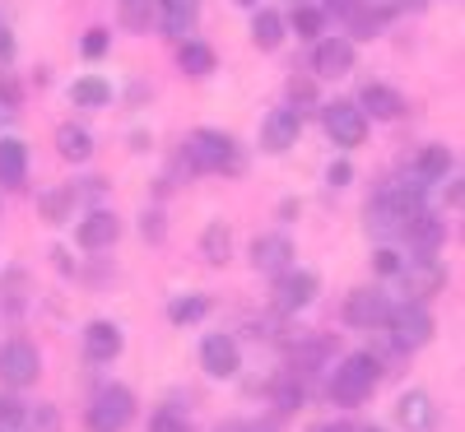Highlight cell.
Instances as JSON below:
<instances>
[{
  "label": "cell",
  "instance_id": "cell-32",
  "mask_svg": "<svg viewBox=\"0 0 465 432\" xmlns=\"http://www.w3.org/2000/svg\"><path fill=\"white\" fill-rule=\"evenodd\" d=\"M275 405H280V409H298V405H302V386H298V381H284V386L275 390Z\"/></svg>",
  "mask_w": 465,
  "mask_h": 432
},
{
  "label": "cell",
  "instance_id": "cell-10",
  "mask_svg": "<svg viewBox=\"0 0 465 432\" xmlns=\"http://www.w3.org/2000/svg\"><path fill=\"white\" fill-rule=\"evenodd\" d=\"M201 368L210 377H232L242 368V353H238V339H228V335H210L201 344Z\"/></svg>",
  "mask_w": 465,
  "mask_h": 432
},
{
  "label": "cell",
  "instance_id": "cell-3",
  "mask_svg": "<svg viewBox=\"0 0 465 432\" xmlns=\"http://www.w3.org/2000/svg\"><path fill=\"white\" fill-rule=\"evenodd\" d=\"M131 418H135V396H131L126 386H107V390H98L94 405H89V414H84L89 432H122Z\"/></svg>",
  "mask_w": 465,
  "mask_h": 432
},
{
  "label": "cell",
  "instance_id": "cell-16",
  "mask_svg": "<svg viewBox=\"0 0 465 432\" xmlns=\"http://www.w3.org/2000/svg\"><path fill=\"white\" fill-rule=\"evenodd\" d=\"M401 107H405V98H401L396 89H386V84H368V89H363V98H359V112H363V116L372 112L377 122H396Z\"/></svg>",
  "mask_w": 465,
  "mask_h": 432
},
{
  "label": "cell",
  "instance_id": "cell-40",
  "mask_svg": "<svg viewBox=\"0 0 465 432\" xmlns=\"http://www.w3.org/2000/svg\"><path fill=\"white\" fill-rule=\"evenodd\" d=\"M307 432H354V427H344V423H317V427H307Z\"/></svg>",
  "mask_w": 465,
  "mask_h": 432
},
{
  "label": "cell",
  "instance_id": "cell-12",
  "mask_svg": "<svg viewBox=\"0 0 465 432\" xmlns=\"http://www.w3.org/2000/svg\"><path fill=\"white\" fill-rule=\"evenodd\" d=\"M289 256H293V247H289L284 232H265V238H256V242H252V265H256V270H265V274L289 270Z\"/></svg>",
  "mask_w": 465,
  "mask_h": 432
},
{
  "label": "cell",
  "instance_id": "cell-27",
  "mask_svg": "<svg viewBox=\"0 0 465 432\" xmlns=\"http://www.w3.org/2000/svg\"><path fill=\"white\" fill-rule=\"evenodd\" d=\"M182 70H191V74H210V70H214V52H210L205 43H186V47H182Z\"/></svg>",
  "mask_w": 465,
  "mask_h": 432
},
{
  "label": "cell",
  "instance_id": "cell-26",
  "mask_svg": "<svg viewBox=\"0 0 465 432\" xmlns=\"http://www.w3.org/2000/svg\"><path fill=\"white\" fill-rule=\"evenodd\" d=\"M205 311H210L205 298H177V302L168 307V317H173V326H191V321H201Z\"/></svg>",
  "mask_w": 465,
  "mask_h": 432
},
{
  "label": "cell",
  "instance_id": "cell-28",
  "mask_svg": "<svg viewBox=\"0 0 465 432\" xmlns=\"http://www.w3.org/2000/svg\"><path fill=\"white\" fill-rule=\"evenodd\" d=\"M70 205H74V191H52V195H43V214H47L52 223H61V219L70 214Z\"/></svg>",
  "mask_w": 465,
  "mask_h": 432
},
{
  "label": "cell",
  "instance_id": "cell-20",
  "mask_svg": "<svg viewBox=\"0 0 465 432\" xmlns=\"http://www.w3.org/2000/svg\"><path fill=\"white\" fill-rule=\"evenodd\" d=\"M252 43H256L261 52H275V47L284 43V19H280L275 10H261V15L252 19Z\"/></svg>",
  "mask_w": 465,
  "mask_h": 432
},
{
  "label": "cell",
  "instance_id": "cell-25",
  "mask_svg": "<svg viewBox=\"0 0 465 432\" xmlns=\"http://www.w3.org/2000/svg\"><path fill=\"white\" fill-rule=\"evenodd\" d=\"M322 24H326L322 10H312V5H293V33H298V37H307V43H312V37H322Z\"/></svg>",
  "mask_w": 465,
  "mask_h": 432
},
{
  "label": "cell",
  "instance_id": "cell-31",
  "mask_svg": "<svg viewBox=\"0 0 465 432\" xmlns=\"http://www.w3.org/2000/svg\"><path fill=\"white\" fill-rule=\"evenodd\" d=\"M349 24H354L359 37H372V33L381 28V15H372V10H354V15H349Z\"/></svg>",
  "mask_w": 465,
  "mask_h": 432
},
{
  "label": "cell",
  "instance_id": "cell-7",
  "mask_svg": "<svg viewBox=\"0 0 465 432\" xmlns=\"http://www.w3.org/2000/svg\"><path fill=\"white\" fill-rule=\"evenodd\" d=\"M386 317H391V302H386V293H377V289H359V293H349V302H344V321L359 326V330H372Z\"/></svg>",
  "mask_w": 465,
  "mask_h": 432
},
{
  "label": "cell",
  "instance_id": "cell-15",
  "mask_svg": "<svg viewBox=\"0 0 465 432\" xmlns=\"http://www.w3.org/2000/svg\"><path fill=\"white\" fill-rule=\"evenodd\" d=\"M405 238H410V247H414L419 256H433V251L442 247V238H447V223L433 219V214H414V219L405 223Z\"/></svg>",
  "mask_w": 465,
  "mask_h": 432
},
{
  "label": "cell",
  "instance_id": "cell-2",
  "mask_svg": "<svg viewBox=\"0 0 465 432\" xmlns=\"http://www.w3.org/2000/svg\"><path fill=\"white\" fill-rule=\"evenodd\" d=\"M186 163L196 172H232L238 168V144L223 131H196L186 140Z\"/></svg>",
  "mask_w": 465,
  "mask_h": 432
},
{
  "label": "cell",
  "instance_id": "cell-23",
  "mask_svg": "<svg viewBox=\"0 0 465 432\" xmlns=\"http://www.w3.org/2000/svg\"><path fill=\"white\" fill-rule=\"evenodd\" d=\"M70 98L80 103V107H103V103L112 98V89L98 80V74H84V80H74V84H70Z\"/></svg>",
  "mask_w": 465,
  "mask_h": 432
},
{
  "label": "cell",
  "instance_id": "cell-8",
  "mask_svg": "<svg viewBox=\"0 0 465 432\" xmlns=\"http://www.w3.org/2000/svg\"><path fill=\"white\" fill-rule=\"evenodd\" d=\"M298 131H302V112L298 107H275L261 126V144L270 153H284L289 144H298Z\"/></svg>",
  "mask_w": 465,
  "mask_h": 432
},
{
  "label": "cell",
  "instance_id": "cell-44",
  "mask_svg": "<svg viewBox=\"0 0 465 432\" xmlns=\"http://www.w3.org/2000/svg\"><path fill=\"white\" fill-rule=\"evenodd\" d=\"M363 432H381V427H363Z\"/></svg>",
  "mask_w": 465,
  "mask_h": 432
},
{
  "label": "cell",
  "instance_id": "cell-5",
  "mask_svg": "<svg viewBox=\"0 0 465 432\" xmlns=\"http://www.w3.org/2000/svg\"><path fill=\"white\" fill-rule=\"evenodd\" d=\"M37 368H43V358H37V349L28 339L0 344V381H5V386H33Z\"/></svg>",
  "mask_w": 465,
  "mask_h": 432
},
{
  "label": "cell",
  "instance_id": "cell-39",
  "mask_svg": "<svg viewBox=\"0 0 465 432\" xmlns=\"http://www.w3.org/2000/svg\"><path fill=\"white\" fill-rule=\"evenodd\" d=\"M163 232V223H159V214H144V238H159Z\"/></svg>",
  "mask_w": 465,
  "mask_h": 432
},
{
  "label": "cell",
  "instance_id": "cell-21",
  "mask_svg": "<svg viewBox=\"0 0 465 432\" xmlns=\"http://www.w3.org/2000/svg\"><path fill=\"white\" fill-rule=\"evenodd\" d=\"M56 144H61V153H65L70 163H84L89 153H94V140H89L84 126H61L56 131Z\"/></svg>",
  "mask_w": 465,
  "mask_h": 432
},
{
  "label": "cell",
  "instance_id": "cell-29",
  "mask_svg": "<svg viewBox=\"0 0 465 432\" xmlns=\"http://www.w3.org/2000/svg\"><path fill=\"white\" fill-rule=\"evenodd\" d=\"M28 418V409L10 396H0V432H19V423Z\"/></svg>",
  "mask_w": 465,
  "mask_h": 432
},
{
  "label": "cell",
  "instance_id": "cell-4",
  "mask_svg": "<svg viewBox=\"0 0 465 432\" xmlns=\"http://www.w3.org/2000/svg\"><path fill=\"white\" fill-rule=\"evenodd\" d=\"M386 326H391L396 349H423V344L433 339V317H429V307H423V302H401V307H391Z\"/></svg>",
  "mask_w": 465,
  "mask_h": 432
},
{
  "label": "cell",
  "instance_id": "cell-38",
  "mask_svg": "<svg viewBox=\"0 0 465 432\" xmlns=\"http://www.w3.org/2000/svg\"><path fill=\"white\" fill-rule=\"evenodd\" d=\"M10 56H15V37L0 28V61H10Z\"/></svg>",
  "mask_w": 465,
  "mask_h": 432
},
{
  "label": "cell",
  "instance_id": "cell-1",
  "mask_svg": "<svg viewBox=\"0 0 465 432\" xmlns=\"http://www.w3.org/2000/svg\"><path fill=\"white\" fill-rule=\"evenodd\" d=\"M381 363L372 358V353H349V358L335 368V377H331V400L335 405H363L368 396H372V386H377V372Z\"/></svg>",
  "mask_w": 465,
  "mask_h": 432
},
{
  "label": "cell",
  "instance_id": "cell-37",
  "mask_svg": "<svg viewBox=\"0 0 465 432\" xmlns=\"http://www.w3.org/2000/svg\"><path fill=\"white\" fill-rule=\"evenodd\" d=\"M349 177H354V168H349V163H331V186H344Z\"/></svg>",
  "mask_w": 465,
  "mask_h": 432
},
{
  "label": "cell",
  "instance_id": "cell-13",
  "mask_svg": "<svg viewBox=\"0 0 465 432\" xmlns=\"http://www.w3.org/2000/svg\"><path fill=\"white\" fill-rule=\"evenodd\" d=\"M116 238H122V223H116V214L94 210L89 219H80V247H84V251H103V247H112Z\"/></svg>",
  "mask_w": 465,
  "mask_h": 432
},
{
  "label": "cell",
  "instance_id": "cell-45",
  "mask_svg": "<svg viewBox=\"0 0 465 432\" xmlns=\"http://www.w3.org/2000/svg\"><path fill=\"white\" fill-rule=\"evenodd\" d=\"M0 112H5V107H0Z\"/></svg>",
  "mask_w": 465,
  "mask_h": 432
},
{
  "label": "cell",
  "instance_id": "cell-19",
  "mask_svg": "<svg viewBox=\"0 0 465 432\" xmlns=\"http://www.w3.org/2000/svg\"><path fill=\"white\" fill-rule=\"evenodd\" d=\"M396 414H401V423L410 432H423V427L433 423V400L423 396V390H410V396H401V409Z\"/></svg>",
  "mask_w": 465,
  "mask_h": 432
},
{
  "label": "cell",
  "instance_id": "cell-11",
  "mask_svg": "<svg viewBox=\"0 0 465 432\" xmlns=\"http://www.w3.org/2000/svg\"><path fill=\"white\" fill-rule=\"evenodd\" d=\"M317 298V274L312 270H280V289H275V302L284 311H298Z\"/></svg>",
  "mask_w": 465,
  "mask_h": 432
},
{
  "label": "cell",
  "instance_id": "cell-41",
  "mask_svg": "<svg viewBox=\"0 0 465 432\" xmlns=\"http://www.w3.org/2000/svg\"><path fill=\"white\" fill-rule=\"evenodd\" d=\"M401 10H423V0H401Z\"/></svg>",
  "mask_w": 465,
  "mask_h": 432
},
{
  "label": "cell",
  "instance_id": "cell-6",
  "mask_svg": "<svg viewBox=\"0 0 465 432\" xmlns=\"http://www.w3.org/2000/svg\"><path fill=\"white\" fill-rule=\"evenodd\" d=\"M326 131H331L335 144L354 149V144H363V135H368V116L359 112V103H331V107H326Z\"/></svg>",
  "mask_w": 465,
  "mask_h": 432
},
{
  "label": "cell",
  "instance_id": "cell-42",
  "mask_svg": "<svg viewBox=\"0 0 465 432\" xmlns=\"http://www.w3.org/2000/svg\"><path fill=\"white\" fill-rule=\"evenodd\" d=\"M219 432H247L242 423H228V427H219Z\"/></svg>",
  "mask_w": 465,
  "mask_h": 432
},
{
  "label": "cell",
  "instance_id": "cell-43",
  "mask_svg": "<svg viewBox=\"0 0 465 432\" xmlns=\"http://www.w3.org/2000/svg\"><path fill=\"white\" fill-rule=\"evenodd\" d=\"M238 5H261V0H238Z\"/></svg>",
  "mask_w": 465,
  "mask_h": 432
},
{
  "label": "cell",
  "instance_id": "cell-24",
  "mask_svg": "<svg viewBox=\"0 0 465 432\" xmlns=\"http://www.w3.org/2000/svg\"><path fill=\"white\" fill-rule=\"evenodd\" d=\"M196 24V0H163V28L168 33H186Z\"/></svg>",
  "mask_w": 465,
  "mask_h": 432
},
{
  "label": "cell",
  "instance_id": "cell-30",
  "mask_svg": "<svg viewBox=\"0 0 465 432\" xmlns=\"http://www.w3.org/2000/svg\"><path fill=\"white\" fill-rule=\"evenodd\" d=\"M149 432H191V423L182 414H173V409H159L149 418Z\"/></svg>",
  "mask_w": 465,
  "mask_h": 432
},
{
  "label": "cell",
  "instance_id": "cell-9",
  "mask_svg": "<svg viewBox=\"0 0 465 432\" xmlns=\"http://www.w3.org/2000/svg\"><path fill=\"white\" fill-rule=\"evenodd\" d=\"M312 70L322 74V80H340V74H349L354 70V43H349V37H326V43H317Z\"/></svg>",
  "mask_w": 465,
  "mask_h": 432
},
{
  "label": "cell",
  "instance_id": "cell-18",
  "mask_svg": "<svg viewBox=\"0 0 465 432\" xmlns=\"http://www.w3.org/2000/svg\"><path fill=\"white\" fill-rule=\"evenodd\" d=\"M28 172V149L24 140H0V186H19Z\"/></svg>",
  "mask_w": 465,
  "mask_h": 432
},
{
  "label": "cell",
  "instance_id": "cell-14",
  "mask_svg": "<svg viewBox=\"0 0 465 432\" xmlns=\"http://www.w3.org/2000/svg\"><path fill=\"white\" fill-rule=\"evenodd\" d=\"M122 330H116L112 321H89L84 326V353H89V358L94 363H112L116 358V353H122Z\"/></svg>",
  "mask_w": 465,
  "mask_h": 432
},
{
  "label": "cell",
  "instance_id": "cell-34",
  "mask_svg": "<svg viewBox=\"0 0 465 432\" xmlns=\"http://www.w3.org/2000/svg\"><path fill=\"white\" fill-rule=\"evenodd\" d=\"M372 265H377V274H396V270H401V256H396V251H386V247H381V251L372 256Z\"/></svg>",
  "mask_w": 465,
  "mask_h": 432
},
{
  "label": "cell",
  "instance_id": "cell-17",
  "mask_svg": "<svg viewBox=\"0 0 465 432\" xmlns=\"http://www.w3.org/2000/svg\"><path fill=\"white\" fill-rule=\"evenodd\" d=\"M447 172H451V149H447V144H429V149L414 159V182H419V186L442 182Z\"/></svg>",
  "mask_w": 465,
  "mask_h": 432
},
{
  "label": "cell",
  "instance_id": "cell-22",
  "mask_svg": "<svg viewBox=\"0 0 465 432\" xmlns=\"http://www.w3.org/2000/svg\"><path fill=\"white\" fill-rule=\"evenodd\" d=\"M228 251H232V232H228L223 223H210V228L201 232V256H205L210 265H223Z\"/></svg>",
  "mask_w": 465,
  "mask_h": 432
},
{
  "label": "cell",
  "instance_id": "cell-33",
  "mask_svg": "<svg viewBox=\"0 0 465 432\" xmlns=\"http://www.w3.org/2000/svg\"><path fill=\"white\" fill-rule=\"evenodd\" d=\"M103 52H107V33H103V28H94V33L84 37V56H89V61H98Z\"/></svg>",
  "mask_w": 465,
  "mask_h": 432
},
{
  "label": "cell",
  "instance_id": "cell-36",
  "mask_svg": "<svg viewBox=\"0 0 465 432\" xmlns=\"http://www.w3.org/2000/svg\"><path fill=\"white\" fill-rule=\"evenodd\" d=\"M33 427H37V432H56V414H52V409H37V414H33Z\"/></svg>",
  "mask_w": 465,
  "mask_h": 432
},
{
  "label": "cell",
  "instance_id": "cell-35",
  "mask_svg": "<svg viewBox=\"0 0 465 432\" xmlns=\"http://www.w3.org/2000/svg\"><path fill=\"white\" fill-rule=\"evenodd\" d=\"M289 93H293V103H312V98H317L312 80H293V84H289Z\"/></svg>",
  "mask_w": 465,
  "mask_h": 432
}]
</instances>
